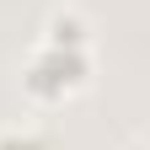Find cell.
Returning <instances> with one entry per match:
<instances>
[{
    "label": "cell",
    "instance_id": "1",
    "mask_svg": "<svg viewBox=\"0 0 150 150\" xmlns=\"http://www.w3.org/2000/svg\"><path fill=\"white\" fill-rule=\"evenodd\" d=\"M86 70H91L86 48H64V43H48L43 38L32 48V59L22 64V86L32 97H64V91H75L86 81Z\"/></svg>",
    "mask_w": 150,
    "mask_h": 150
},
{
    "label": "cell",
    "instance_id": "2",
    "mask_svg": "<svg viewBox=\"0 0 150 150\" xmlns=\"http://www.w3.org/2000/svg\"><path fill=\"white\" fill-rule=\"evenodd\" d=\"M43 38H48V43H64V48H86V22L75 11H54Z\"/></svg>",
    "mask_w": 150,
    "mask_h": 150
},
{
    "label": "cell",
    "instance_id": "3",
    "mask_svg": "<svg viewBox=\"0 0 150 150\" xmlns=\"http://www.w3.org/2000/svg\"><path fill=\"white\" fill-rule=\"evenodd\" d=\"M0 150H48L43 134H27V129H6L0 134Z\"/></svg>",
    "mask_w": 150,
    "mask_h": 150
}]
</instances>
